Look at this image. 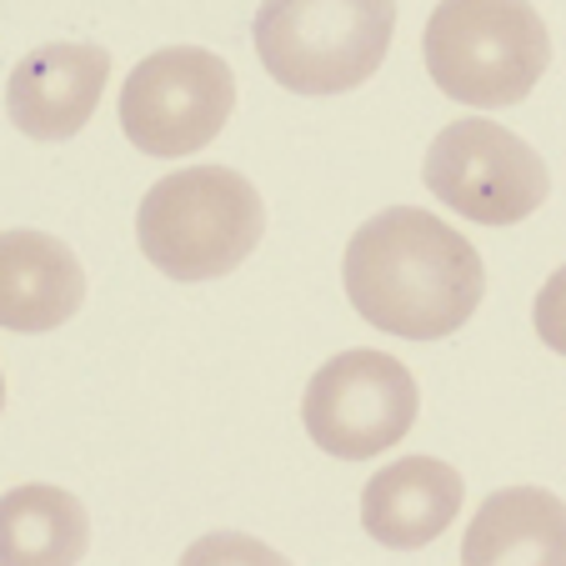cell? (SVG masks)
<instances>
[{"instance_id": "6da1fadb", "label": "cell", "mask_w": 566, "mask_h": 566, "mask_svg": "<svg viewBox=\"0 0 566 566\" xmlns=\"http://www.w3.org/2000/svg\"><path fill=\"white\" fill-rule=\"evenodd\" d=\"M342 281L356 316L407 342H441L461 332L486 296L476 247L421 206L371 216L346 247Z\"/></svg>"}, {"instance_id": "7a4b0ae2", "label": "cell", "mask_w": 566, "mask_h": 566, "mask_svg": "<svg viewBox=\"0 0 566 566\" xmlns=\"http://www.w3.org/2000/svg\"><path fill=\"white\" fill-rule=\"evenodd\" d=\"M266 206L256 186L231 166H186L146 191L136 211V241L146 261L171 281L231 276L256 251Z\"/></svg>"}, {"instance_id": "3957f363", "label": "cell", "mask_w": 566, "mask_h": 566, "mask_svg": "<svg viewBox=\"0 0 566 566\" xmlns=\"http://www.w3.org/2000/svg\"><path fill=\"white\" fill-rule=\"evenodd\" d=\"M421 55L451 101L502 111L536 91L552 61V35L532 0H441L421 35Z\"/></svg>"}, {"instance_id": "277c9868", "label": "cell", "mask_w": 566, "mask_h": 566, "mask_svg": "<svg viewBox=\"0 0 566 566\" xmlns=\"http://www.w3.org/2000/svg\"><path fill=\"white\" fill-rule=\"evenodd\" d=\"M396 0H261L251 41L271 81L296 96H342L381 71Z\"/></svg>"}, {"instance_id": "5b68a950", "label": "cell", "mask_w": 566, "mask_h": 566, "mask_svg": "<svg viewBox=\"0 0 566 566\" xmlns=\"http://www.w3.org/2000/svg\"><path fill=\"white\" fill-rule=\"evenodd\" d=\"M235 111V75L206 45H166L120 86V130L140 156L181 160L206 150Z\"/></svg>"}, {"instance_id": "8992f818", "label": "cell", "mask_w": 566, "mask_h": 566, "mask_svg": "<svg viewBox=\"0 0 566 566\" xmlns=\"http://www.w3.org/2000/svg\"><path fill=\"white\" fill-rule=\"evenodd\" d=\"M421 181L437 201L476 226H516L546 201V160L516 130L486 116L447 120L421 166Z\"/></svg>"}, {"instance_id": "52a82bcc", "label": "cell", "mask_w": 566, "mask_h": 566, "mask_svg": "<svg viewBox=\"0 0 566 566\" xmlns=\"http://www.w3.org/2000/svg\"><path fill=\"white\" fill-rule=\"evenodd\" d=\"M421 396L407 361L386 352H342L311 376L301 396L306 437L336 461H366L407 441Z\"/></svg>"}, {"instance_id": "ba28073f", "label": "cell", "mask_w": 566, "mask_h": 566, "mask_svg": "<svg viewBox=\"0 0 566 566\" xmlns=\"http://www.w3.org/2000/svg\"><path fill=\"white\" fill-rule=\"evenodd\" d=\"M111 81V55L91 41H51L15 61L6 111L31 140H71L96 116Z\"/></svg>"}, {"instance_id": "9c48e42d", "label": "cell", "mask_w": 566, "mask_h": 566, "mask_svg": "<svg viewBox=\"0 0 566 566\" xmlns=\"http://www.w3.org/2000/svg\"><path fill=\"white\" fill-rule=\"evenodd\" d=\"M461 496H467V481L457 476V467L437 457H401L366 481V536L391 546V552H417L457 522Z\"/></svg>"}, {"instance_id": "30bf717a", "label": "cell", "mask_w": 566, "mask_h": 566, "mask_svg": "<svg viewBox=\"0 0 566 566\" xmlns=\"http://www.w3.org/2000/svg\"><path fill=\"white\" fill-rule=\"evenodd\" d=\"M86 306V271L45 231H0V326L55 332Z\"/></svg>"}, {"instance_id": "8fae6325", "label": "cell", "mask_w": 566, "mask_h": 566, "mask_svg": "<svg viewBox=\"0 0 566 566\" xmlns=\"http://www.w3.org/2000/svg\"><path fill=\"white\" fill-rule=\"evenodd\" d=\"M461 562H566V502L542 486L486 496L461 536Z\"/></svg>"}, {"instance_id": "7c38bea8", "label": "cell", "mask_w": 566, "mask_h": 566, "mask_svg": "<svg viewBox=\"0 0 566 566\" xmlns=\"http://www.w3.org/2000/svg\"><path fill=\"white\" fill-rule=\"evenodd\" d=\"M91 542L86 506L61 486H15L0 496V562L11 566H65L81 562Z\"/></svg>"}, {"instance_id": "4fadbf2b", "label": "cell", "mask_w": 566, "mask_h": 566, "mask_svg": "<svg viewBox=\"0 0 566 566\" xmlns=\"http://www.w3.org/2000/svg\"><path fill=\"white\" fill-rule=\"evenodd\" d=\"M532 321H536V336H542L556 356H566V266L552 271V276H546V286L536 291Z\"/></svg>"}, {"instance_id": "5bb4252c", "label": "cell", "mask_w": 566, "mask_h": 566, "mask_svg": "<svg viewBox=\"0 0 566 566\" xmlns=\"http://www.w3.org/2000/svg\"><path fill=\"white\" fill-rule=\"evenodd\" d=\"M0 407H6V371H0Z\"/></svg>"}]
</instances>
